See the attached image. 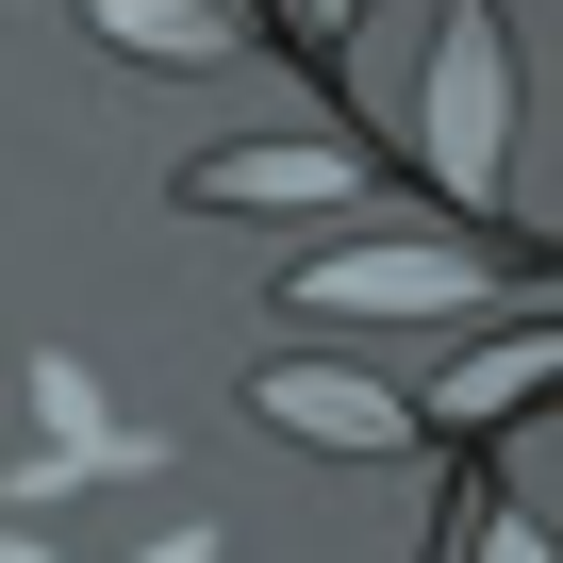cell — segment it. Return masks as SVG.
I'll use <instances>...</instances> for the list:
<instances>
[{
	"mask_svg": "<svg viewBox=\"0 0 563 563\" xmlns=\"http://www.w3.org/2000/svg\"><path fill=\"white\" fill-rule=\"evenodd\" d=\"M514 51H497V0H448V67H431V100H415V133L448 150V183L464 199H497V117H514V84H497Z\"/></svg>",
	"mask_w": 563,
	"mask_h": 563,
	"instance_id": "1",
	"label": "cell"
},
{
	"mask_svg": "<svg viewBox=\"0 0 563 563\" xmlns=\"http://www.w3.org/2000/svg\"><path fill=\"white\" fill-rule=\"evenodd\" d=\"M249 415H265V431H299V448H332V464L415 448V398H382L365 365H265V382H249Z\"/></svg>",
	"mask_w": 563,
	"mask_h": 563,
	"instance_id": "2",
	"label": "cell"
},
{
	"mask_svg": "<svg viewBox=\"0 0 563 563\" xmlns=\"http://www.w3.org/2000/svg\"><path fill=\"white\" fill-rule=\"evenodd\" d=\"M183 199H216V216H265V199H299V216H349V199H365V150H332V133H265V150H216Z\"/></svg>",
	"mask_w": 563,
	"mask_h": 563,
	"instance_id": "3",
	"label": "cell"
},
{
	"mask_svg": "<svg viewBox=\"0 0 563 563\" xmlns=\"http://www.w3.org/2000/svg\"><path fill=\"white\" fill-rule=\"evenodd\" d=\"M316 299L332 316H448V299H481V265L464 249H349V265H316Z\"/></svg>",
	"mask_w": 563,
	"mask_h": 563,
	"instance_id": "4",
	"label": "cell"
},
{
	"mask_svg": "<svg viewBox=\"0 0 563 563\" xmlns=\"http://www.w3.org/2000/svg\"><path fill=\"white\" fill-rule=\"evenodd\" d=\"M100 34L117 51H166V67H216V18H199V0H100Z\"/></svg>",
	"mask_w": 563,
	"mask_h": 563,
	"instance_id": "5",
	"label": "cell"
},
{
	"mask_svg": "<svg viewBox=\"0 0 563 563\" xmlns=\"http://www.w3.org/2000/svg\"><path fill=\"white\" fill-rule=\"evenodd\" d=\"M530 382H547V332H497V349H481V365L448 382V415H514Z\"/></svg>",
	"mask_w": 563,
	"mask_h": 563,
	"instance_id": "6",
	"label": "cell"
},
{
	"mask_svg": "<svg viewBox=\"0 0 563 563\" xmlns=\"http://www.w3.org/2000/svg\"><path fill=\"white\" fill-rule=\"evenodd\" d=\"M481 563H547V530L530 514H481Z\"/></svg>",
	"mask_w": 563,
	"mask_h": 563,
	"instance_id": "7",
	"label": "cell"
},
{
	"mask_svg": "<svg viewBox=\"0 0 563 563\" xmlns=\"http://www.w3.org/2000/svg\"><path fill=\"white\" fill-rule=\"evenodd\" d=\"M282 18H316V34H332V18H349V0H282Z\"/></svg>",
	"mask_w": 563,
	"mask_h": 563,
	"instance_id": "8",
	"label": "cell"
}]
</instances>
